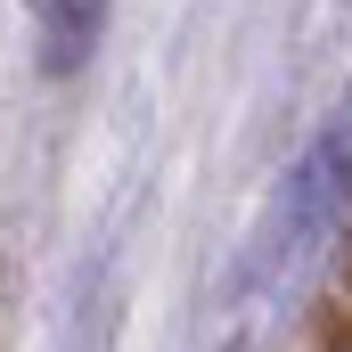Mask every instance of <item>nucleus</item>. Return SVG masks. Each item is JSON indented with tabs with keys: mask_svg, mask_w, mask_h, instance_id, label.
Listing matches in <instances>:
<instances>
[{
	"mask_svg": "<svg viewBox=\"0 0 352 352\" xmlns=\"http://www.w3.org/2000/svg\"><path fill=\"white\" fill-rule=\"evenodd\" d=\"M25 8L41 25V66L50 74H74L107 33V0H25Z\"/></svg>",
	"mask_w": 352,
	"mask_h": 352,
	"instance_id": "nucleus-1",
	"label": "nucleus"
},
{
	"mask_svg": "<svg viewBox=\"0 0 352 352\" xmlns=\"http://www.w3.org/2000/svg\"><path fill=\"white\" fill-rule=\"evenodd\" d=\"M336 352H352V336H344V344H336Z\"/></svg>",
	"mask_w": 352,
	"mask_h": 352,
	"instance_id": "nucleus-2",
	"label": "nucleus"
}]
</instances>
